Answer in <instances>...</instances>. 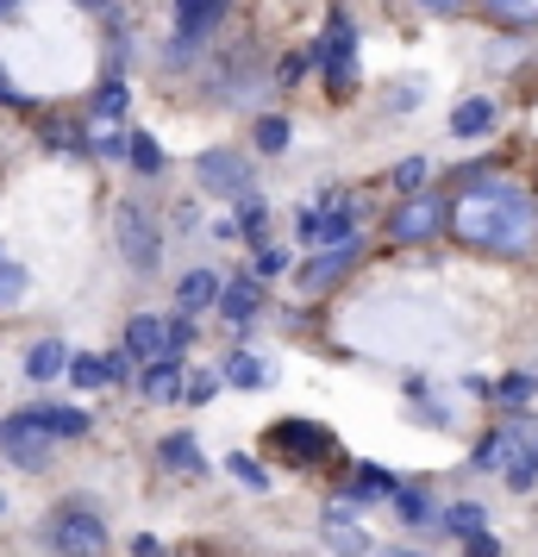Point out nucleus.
<instances>
[{"mask_svg": "<svg viewBox=\"0 0 538 557\" xmlns=\"http://www.w3.org/2000/svg\"><path fill=\"white\" fill-rule=\"evenodd\" d=\"M257 270H245V276L226 282V295H220V320H232V326H245V320H257V307H263V288H257Z\"/></svg>", "mask_w": 538, "mask_h": 557, "instance_id": "ddd939ff", "label": "nucleus"}, {"mask_svg": "<svg viewBox=\"0 0 538 557\" xmlns=\"http://www.w3.org/2000/svg\"><path fill=\"white\" fill-rule=\"evenodd\" d=\"M13 7H20V0H0V13H13Z\"/></svg>", "mask_w": 538, "mask_h": 557, "instance_id": "49530a36", "label": "nucleus"}, {"mask_svg": "<svg viewBox=\"0 0 538 557\" xmlns=\"http://www.w3.org/2000/svg\"><path fill=\"white\" fill-rule=\"evenodd\" d=\"M295 232L308 238L313 251H333V245H351L358 238V213L351 207H301Z\"/></svg>", "mask_w": 538, "mask_h": 557, "instance_id": "6e6552de", "label": "nucleus"}, {"mask_svg": "<svg viewBox=\"0 0 538 557\" xmlns=\"http://www.w3.org/2000/svg\"><path fill=\"white\" fill-rule=\"evenodd\" d=\"M132 170L138 176H157L163 170V145H157L151 132H132Z\"/></svg>", "mask_w": 538, "mask_h": 557, "instance_id": "c756f323", "label": "nucleus"}, {"mask_svg": "<svg viewBox=\"0 0 538 557\" xmlns=\"http://www.w3.org/2000/svg\"><path fill=\"white\" fill-rule=\"evenodd\" d=\"M270 445L288 457V463H320V457H333V432L326 426H313V420H283V426L270 432Z\"/></svg>", "mask_w": 538, "mask_h": 557, "instance_id": "9d476101", "label": "nucleus"}, {"mask_svg": "<svg viewBox=\"0 0 538 557\" xmlns=\"http://www.w3.org/2000/svg\"><path fill=\"white\" fill-rule=\"evenodd\" d=\"M45 545L57 557H107V527L95 507H57L45 520Z\"/></svg>", "mask_w": 538, "mask_h": 557, "instance_id": "7ed1b4c3", "label": "nucleus"}, {"mask_svg": "<svg viewBox=\"0 0 538 557\" xmlns=\"http://www.w3.org/2000/svg\"><path fill=\"white\" fill-rule=\"evenodd\" d=\"M358 251L363 245L351 238V245H333V251H320L313 263H301V288H326V282H338L351 263H358Z\"/></svg>", "mask_w": 538, "mask_h": 557, "instance_id": "2eb2a0df", "label": "nucleus"}, {"mask_svg": "<svg viewBox=\"0 0 538 557\" xmlns=\"http://www.w3.org/2000/svg\"><path fill=\"white\" fill-rule=\"evenodd\" d=\"M220 295H226V282L213 276V270H188V276L176 282V307H182V313H201V307H220Z\"/></svg>", "mask_w": 538, "mask_h": 557, "instance_id": "dca6fc26", "label": "nucleus"}, {"mask_svg": "<svg viewBox=\"0 0 538 557\" xmlns=\"http://www.w3.org/2000/svg\"><path fill=\"white\" fill-rule=\"evenodd\" d=\"M345 495H351V502H388V495H401V488H395V476H388L383 463H358L351 482H345Z\"/></svg>", "mask_w": 538, "mask_h": 557, "instance_id": "412c9836", "label": "nucleus"}, {"mask_svg": "<svg viewBox=\"0 0 538 557\" xmlns=\"http://www.w3.org/2000/svg\"><path fill=\"white\" fill-rule=\"evenodd\" d=\"M451 238L470 245V251L526 257L538 251V201L520 182H501V176L463 182V195L451 201Z\"/></svg>", "mask_w": 538, "mask_h": 557, "instance_id": "f257e3e1", "label": "nucleus"}, {"mask_svg": "<svg viewBox=\"0 0 538 557\" xmlns=\"http://www.w3.org/2000/svg\"><path fill=\"white\" fill-rule=\"evenodd\" d=\"M70 382H76V388H101V382H113L107 376V357H70Z\"/></svg>", "mask_w": 538, "mask_h": 557, "instance_id": "72a5a7b5", "label": "nucleus"}, {"mask_svg": "<svg viewBox=\"0 0 538 557\" xmlns=\"http://www.w3.org/2000/svg\"><path fill=\"white\" fill-rule=\"evenodd\" d=\"M220 376H226V388H263V382H270V370H263L251 351H232L226 363H220Z\"/></svg>", "mask_w": 538, "mask_h": 557, "instance_id": "a878e982", "label": "nucleus"}, {"mask_svg": "<svg viewBox=\"0 0 538 557\" xmlns=\"http://www.w3.org/2000/svg\"><path fill=\"white\" fill-rule=\"evenodd\" d=\"M445 226H451V201L433 195V188H413L408 201L388 213V238H395V245H426V238H438Z\"/></svg>", "mask_w": 538, "mask_h": 557, "instance_id": "20e7f679", "label": "nucleus"}, {"mask_svg": "<svg viewBox=\"0 0 538 557\" xmlns=\"http://www.w3.org/2000/svg\"><path fill=\"white\" fill-rule=\"evenodd\" d=\"M232 0H176V45H170V63H188V57L207 45V32H220Z\"/></svg>", "mask_w": 538, "mask_h": 557, "instance_id": "423d86ee", "label": "nucleus"}, {"mask_svg": "<svg viewBox=\"0 0 538 557\" xmlns=\"http://www.w3.org/2000/svg\"><path fill=\"white\" fill-rule=\"evenodd\" d=\"M445 527H451V532H463V539H470V532H483V507H476V502L445 507Z\"/></svg>", "mask_w": 538, "mask_h": 557, "instance_id": "f704fd0d", "label": "nucleus"}, {"mask_svg": "<svg viewBox=\"0 0 538 557\" xmlns=\"http://www.w3.org/2000/svg\"><path fill=\"white\" fill-rule=\"evenodd\" d=\"M126 351L132 357H170V326H163L157 313H138L126 326Z\"/></svg>", "mask_w": 538, "mask_h": 557, "instance_id": "a211bd4d", "label": "nucleus"}, {"mask_svg": "<svg viewBox=\"0 0 538 557\" xmlns=\"http://www.w3.org/2000/svg\"><path fill=\"white\" fill-rule=\"evenodd\" d=\"M26 288H32V276H26V263H13V257H7V245H0V307L26 301Z\"/></svg>", "mask_w": 538, "mask_h": 557, "instance_id": "cd10ccee", "label": "nucleus"}, {"mask_svg": "<svg viewBox=\"0 0 538 557\" xmlns=\"http://www.w3.org/2000/svg\"><path fill=\"white\" fill-rule=\"evenodd\" d=\"M301 70H308V57H283V70H276V82H283V88H295V82H301Z\"/></svg>", "mask_w": 538, "mask_h": 557, "instance_id": "79ce46f5", "label": "nucleus"}, {"mask_svg": "<svg viewBox=\"0 0 538 557\" xmlns=\"http://www.w3.org/2000/svg\"><path fill=\"white\" fill-rule=\"evenodd\" d=\"M132 557H170V552H163L157 532H138V539H132Z\"/></svg>", "mask_w": 538, "mask_h": 557, "instance_id": "a19ab883", "label": "nucleus"}, {"mask_svg": "<svg viewBox=\"0 0 538 557\" xmlns=\"http://www.w3.org/2000/svg\"><path fill=\"white\" fill-rule=\"evenodd\" d=\"M182 557H201V552H182Z\"/></svg>", "mask_w": 538, "mask_h": 557, "instance_id": "8fccbe9b", "label": "nucleus"}, {"mask_svg": "<svg viewBox=\"0 0 538 557\" xmlns=\"http://www.w3.org/2000/svg\"><path fill=\"white\" fill-rule=\"evenodd\" d=\"M0 101H7V107H26V95H20V88H7V76H0Z\"/></svg>", "mask_w": 538, "mask_h": 557, "instance_id": "a18cd8bd", "label": "nucleus"}, {"mask_svg": "<svg viewBox=\"0 0 538 557\" xmlns=\"http://www.w3.org/2000/svg\"><path fill=\"white\" fill-rule=\"evenodd\" d=\"M420 7H426V13H445V20H451V13H463V7H470V0H420Z\"/></svg>", "mask_w": 538, "mask_h": 557, "instance_id": "c03bdc74", "label": "nucleus"}, {"mask_svg": "<svg viewBox=\"0 0 538 557\" xmlns=\"http://www.w3.org/2000/svg\"><path fill=\"white\" fill-rule=\"evenodd\" d=\"M451 132L458 138H483V132H495V101H458V113H451Z\"/></svg>", "mask_w": 538, "mask_h": 557, "instance_id": "b1692460", "label": "nucleus"}, {"mask_svg": "<svg viewBox=\"0 0 538 557\" xmlns=\"http://www.w3.org/2000/svg\"><path fill=\"white\" fill-rule=\"evenodd\" d=\"M238 232H245V238H263V232H270V201H263V195H238Z\"/></svg>", "mask_w": 538, "mask_h": 557, "instance_id": "c85d7f7f", "label": "nucleus"}, {"mask_svg": "<svg viewBox=\"0 0 538 557\" xmlns=\"http://www.w3.org/2000/svg\"><path fill=\"white\" fill-rule=\"evenodd\" d=\"M226 470H232L238 482H245V488H257V495H270V470H263L257 457H245V451H238V457H226Z\"/></svg>", "mask_w": 538, "mask_h": 557, "instance_id": "473e14b6", "label": "nucleus"}, {"mask_svg": "<svg viewBox=\"0 0 538 557\" xmlns=\"http://www.w3.org/2000/svg\"><path fill=\"white\" fill-rule=\"evenodd\" d=\"M157 457H163V470H182V476H207V457H201V445H195V432H170V438L157 445Z\"/></svg>", "mask_w": 538, "mask_h": 557, "instance_id": "f3484780", "label": "nucleus"}, {"mask_svg": "<svg viewBox=\"0 0 538 557\" xmlns=\"http://www.w3.org/2000/svg\"><path fill=\"white\" fill-rule=\"evenodd\" d=\"M388 557H426V552H388Z\"/></svg>", "mask_w": 538, "mask_h": 557, "instance_id": "de8ad7c7", "label": "nucleus"}, {"mask_svg": "<svg viewBox=\"0 0 538 557\" xmlns=\"http://www.w3.org/2000/svg\"><path fill=\"white\" fill-rule=\"evenodd\" d=\"M63 370H70V345H63V338L32 345V357H26V376L32 382H51V376H63Z\"/></svg>", "mask_w": 538, "mask_h": 557, "instance_id": "5701e85b", "label": "nucleus"}, {"mask_svg": "<svg viewBox=\"0 0 538 557\" xmlns=\"http://www.w3.org/2000/svg\"><path fill=\"white\" fill-rule=\"evenodd\" d=\"M251 270H257V276H263V282H270V276H283V270H288V251H276V245H257Z\"/></svg>", "mask_w": 538, "mask_h": 557, "instance_id": "e433bc0d", "label": "nucleus"}, {"mask_svg": "<svg viewBox=\"0 0 538 557\" xmlns=\"http://www.w3.org/2000/svg\"><path fill=\"white\" fill-rule=\"evenodd\" d=\"M0 451L13 457L20 470H45V463H51V445H45L38 426H26V420H0Z\"/></svg>", "mask_w": 538, "mask_h": 557, "instance_id": "f8f14e48", "label": "nucleus"}, {"mask_svg": "<svg viewBox=\"0 0 538 557\" xmlns=\"http://www.w3.org/2000/svg\"><path fill=\"white\" fill-rule=\"evenodd\" d=\"M251 88H263V63H257L251 51H232L220 70H213V95L220 101H245Z\"/></svg>", "mask_w": 538, "mask_h": 557, "instance_id": "9b49d317", "label": "nucleus"}, {"mask_svg": "<svg viewBox=\"0 0 538 557\" xmlns=\"http://www.w3.org/2000/svg\"><path fill=\"white\" fill-rule=\"evenodd\" d=\"M163 326H170V357H176L182 345H188V338H195V326H188V313H176V320H163Z\"/></svg>", "mask_w": 538, "mask_h": 557, "instance_id": "ea45409f", "label": "nucleus"}, {"mask_svg": "<svg viewBox=\"0 0 538 557\" xmlns=\"http://www.w3.org/2000/svg\"><path fill=\"white\" fill-rule=\"evenodd\" d=\"M495 463L508 470L513 488H533L538 482V420H513L495 432Z\"/></svg>", "mask_w": 538, "mask_h": 557, "instance_id": "39448f33", "label": "nucleus"}, {"mask_svg": "<svg viewBox=\"0 0 538 557\" xmlns=\"http://www.w3.org/2000/svg\"><path fill=\"white\" fill-rule=\"evenodd\" d=\"M82 7H107V0H82Z\"/></svg>", "mask_w": 538, "mask_h": 557, "instance_id": "09e8293b", "label": "nucleus"}, {"mask_svg": "<svg viewBox=\"0 0 538 557\" xmlns=\"http://www.w3.org/2000/svg\"><path fill=\"white\" fill-rule=\"evenodd\" d=\"M126 101H132L126 76L101 82V95H95V126H120V120H126Z\"/></svg>", "mask_w": 538, "mask_h": 557, "instance_id": "393cba45", "label": "nucleus"}, {"mask_svg": "<svg viewBox=\"0 0 538 557\" xmlns=\"http://www.w3.org/2000/svg\"><path fill=\"white\" fill-rule=\"evenodd\" d=\"M313 63H320V82L333 88V101H351L358 95V26H351L345 7L326 13V32L313 45Z\"/></svg>", "mask_w": 538, "mask_h": 557, "instance_id": "f03ea898", "label": "nucleus"}, {"mask_svg": "<svg viewBox=\"0 0 538 557\" xmlns=\"http://www.w3.org/2000/svg\"><path fill=\"white\" fill-rule=\"evenodd\" d=\"M220 382H226L220 370H195V376H188V401H195V407H207L213 395H220Z\"/></svg>", "mask_w": 538, "mask_h": 557, "instance_id": "c9c22d12", "label": "nucleus"}, {"mask_svg": "<svg viewBox=\"0 0 538 557\" xmlns=\"http://www.w3.org/2000/svg\"><path fill=\"white\" fill-rule=\"evenodd\" d=\"M476 7L508 32H533L538 26V0H476Z\"/></svg>", "mask_w": 538, "mask_h": 557, "instance_id": "4be33fe9", "label": "nucleus"}, {"mask_svg": "<svg viewBox=\"0 0 538 557\" xmlns=\"http://www.w3.org/2000/svg\"><path fill=\"white\" fill-rule=\"evenodd\" d=\"M463 552H470V557H501V539H488V532H470V539H463Z\"/></svg>", "mask_w": 538, "mask_h": 557, "instance_id": "58836bf2", "label": "nucleus"}, {"mask_svg": "<svg viewBox=\"0 0 538 557\" xmlns=\"http://www.w3.org/2000/svg\"><path fill=\"white\" fill-rule=\"evenodd\" d=\"M107 376L126 382V376H132V351H113V357H107Z\"/></svg>", "mask_w": 538, "mask_h": 557, "instance_id": "37998d69", "label": "nucleus"}, {"mask_svg": "<svg viewBox=\"0 0 538 557\" xmlns=\"http://www.w3.org/2000/svg\"><path fill=\"white\" fill-rule=\"evenodd\" d=\"M251 138H257V151H263V157H283V151H288V138H295V126H288L283 113H263Z\"/></svg>", "mask_w": 538, "mask_h": 557, "instance_id": "bb28decb", "label": "nucleus"}, {"mask_svg": "<svg viewBox=\"0 0 538 557\" xmlns=\"http://www.w3.org/2000/svg\"><path fill=\"white\" fill-rule=\"evenodd\" d=\"M326 545H333L338 557H363L370 552V532H363L345 507H333V513H326Z\"/></svg>", "mask_w": 538, "mask_h": 557, "instance_id": "aec40b11", "label": "nucleus"}, {"mask_svg": "<svg viewBox=\"0 0 538 557\" xmlns=\"http://www.w3.org/2000/svg\"><path fill=\"white\" fill-rule=\"evenodd\" d=\"M138 388H145V401H188V376L176 370V357H163V363H151Z\"/></svg>", "mask_w": 538, "mask_h": 557, "instance_id": "6ab92c4d", "label": "nucleus"}, {"mask_svg": "<svg viewBox=\"0 0 538 557\" xmlns=\"http://www.w3.org/2000/svg\"><path fill=\"white\" fill-rule=\"evenodd\" d=\"M533 388H538V376H520V370H513L508 382H495V401H501V407H513V413H520V407L533 401Z\"/></svg>", "mask_w": 538, "mask_h": 557, "instance_id": "2f4dec72", "label": "nucleus"}, {"mask_svg": "<svg viewBox=\"0 0 538 557\" xmlns=\"http://www.w3.org/2000/svg\"><path fill=\"white\" fill-rule=\"evenodd\" d=\"M395 182H401V188H420V182H426V157H408V163H395Z\"/></svg>", "mask_w": 538, "mask_h": 557, "instance_id": "4c0bfd02", "label": "nucleus"}, {"mask_svg": "<svg viewBox=\"0 0 538 557\" xmlns=\"http://www.w3.org/2000/svg\"><path fill=\"white\" fill-rule=\"evenodd\" d=\"M113 238H120V257L132 270H157V220L138 201H120L113 213Z\"/></svg>", "mask_w": 538, "mask_h": 557, "instance_id": "0eeeda50", "label": "nucleus"}, {"mask_svg": "<svg viewBox=\"0 0 538 557\" xmlns=\"http://www.w3.org/2000/svg\"><path fill=\"white\" fill-rule=\"evenodd\" d=\"M13 420L51 432V438H82V432H88V413H82V407H20Z\"/></svg>", "mask_w": 538, "mask_h": 557, "instance_id": "4468645a", "label": "nucleus"}, {"mask_svg": "<svg viewBox=\"0 0 538 557\" xmlns=\"http://www.w3.org/2000/svg\"><path fill=\"white\" fill-rule=\"evenodd\" d=\"M395 507H401V520H408V527H426V520L438 513L426 488H401V495H395Z\"/></svg>", "mask_w": 538, "mask_h": 557, "instance_id": "7c9ffc66", "label": "nucleus"}, {"mask_svg": "<svg viewBox=\"0 0 538 557\" xmlns=\"http://www.w3.org/2000/svg\"><path fill=\"white\" fill-rule=\"evenodd\" d=\"M195 176H201V188L226 195V201L251 195V163H245L238 151H201V157H195Z\"/></svg>", "mask_w": 538, "mask_h": 557, "instance_id": "1a4fd4ad", "label": "nucleus"}]
</instances>
